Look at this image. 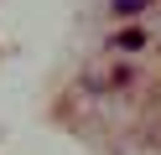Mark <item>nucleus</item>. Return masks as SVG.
<instances>
[{
  "label": "nucleus",
  "mask_w": 161,
  "mask_h": 155,
  "mask_svg": "<svg viewBox=\"0 0 161 155\" xmlns=\"http://www.w3.org/2000/svg\"><path fill=\"white\" fill-rule=\"evenodd\" d=\"M146 5H151V0H114V10H119V16H140Z\"/></svg>",
  "instance_id": "f257e3e1"
},
{
  "label": "nucleus",
  "mask_w": 161,
  "mask_h": 155,
  "mask_svg": "<svg viewBox=\"0 0 161 155\" xmlns=\"http://www.w3.org/2000/svg\"><path fill=\"white\" fill-rule=\"evenodd\" d=\"M119 47H125V52H135V47H146V36H140V31H125V36H119Z\"/></svg>",
  "instance_id": "f03ea898"
}]
</instances>
